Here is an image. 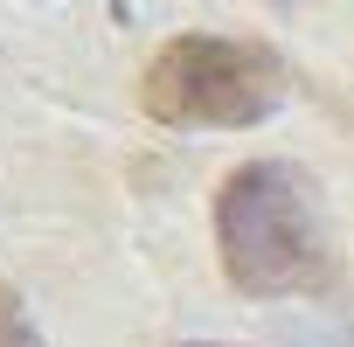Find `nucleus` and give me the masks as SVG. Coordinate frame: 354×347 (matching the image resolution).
Here are the masks:
<instances>
[{"label":"nucleus","instance_id":"nucleus-2","mask_svg":"<svg viewBox=\"0 0 354 347\" xmlns=\"http://www.w3.org/2000/svg\"><path fill=\"white\" fill-rule=\"evenodd\" d=\"M139 104L160 125H195V132L264 125L285 104V63L264 42H236V35H174L146 63Z\"/></svg>","mask_w":354,"mask_h":347},{"label":"nucleus","instance_id":"nucleus-3","mask_svg":"<svg viewBox=\"0 0 354 347\" xmlns=\"http://www.w3.org/2000/svg\"><path fill=\"white\" fill-rule=\"evenodd\" d=\"M0 347H42V333H35L28 306L15 299V285H0Z\"/></svg>","mask_w":354,"mask_h":347},{"label":"nucleus","instance_id":"nucleus-4","mask_svg":"<svg viewBox=\"0 0 354 347\" xmlns=\"http://www.w3.org/2000/svg\"><path fill=\"white\" fill-rule=\"evenodd\" d=\"M195 347H209V340H195Z\"/></svg>","mask_w":354,"mask_h":347},{"label":"nucleus","instance_id":"nucleus-1","mask_svg":"<svg viewBox=\"0 0 354 347\" xmlns=\"http://www.w3.org/2000/svg\"><path fill=\"white\" fill-rule=\"evenodd\" d=\"M216 250H223V271H230V285L243 299L306 292L319 278V264H326L313 188L285 160L236 167L223 181V195H216Z\"/></svg>","mask_w":354,"mask_h":347}]
</instances>
